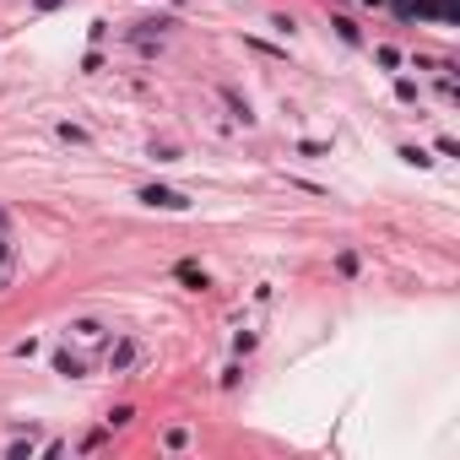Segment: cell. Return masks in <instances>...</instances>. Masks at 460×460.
<instances>
[{
	"instance_id": "cell-1",
	"label": "cell",
	"mask_w": 460,
	"mask_h": 460,
	"mask_svg": "<svg viewBox=\"0 0 460 460\" xmlns=\"http://www.w3.org/2000/svg\"><path fill=\"white\" fill-rule=\"evenodd\" d=\"M136 201L152 206V211H189V195H185V189H168V185H147Z\"/></svg>"
},
{
	"instance_id": "cell-2",
	"label": "cell",
	"mask_w": 460,
	"mask_h": 460,
	"mask_svg": "<svg viewBox=\"0 0 460 460\" xmlns=\"http://www.w3.org/2000/svg\"><path fill=\"white\" fill-rule=\"evenodd\" d=\"M179 282H185L189 293H206L211 282H206V271H195V266H179Z\"/></svg>"
},
{
	"instance_id": "cell-3",
	"label": "cell",
	"mask_w": 460,
	"mask_h": 460,
	"mask_svg": "<svg viewBox=\"0 0 460 460\" xmlns=\"http://www.w3.org/2000/svg\"><path fill=\"white\" fill-rule=\"evenodd\" d=\"M55 374H65V379H82V357L60 352V357H55Z\"/></svg>"
},
{
	"instance_id": "cell-4",
	"label": "cell",
	"mask_w": 460,
	"mask_h": 460,
	"mask_svg": "<svg viewBox=\"0 0 460 460\" xmlns=\"http://www.w3.org/2000/svg\"><path fill=\"white\" fill-rule=\"evenodd\" d=\"M222 103L233 108V114H238V120H244V125H250L254 114H250V103H244V98H238V92H228V87H222Z\"/></svg>"
},
{
	"instance_id": "cell-5",
	"label": "cell",
	"mask_w": 460,
	"mask_h": 460,
	"mask_svg": "<svg viewBox=\"0 0 460 460\" xmlns=\"http://www.w3.org/2000/svg\"><path fill=\"white\" fill-rule=\"evenodd\" d=\"M331 27H336V33H341V43H363V33H357V27H352V22H347V17H336Z\"/></svg>"
},
{
	"instance_id": "cell-6",
	"label": "cell",
	"mask_w": 460,
	"mask_h": 460,
	"mask_svg": "<svg viewBox=\"0 0 460 460\" xmlns=\"http://www.w3.org/2000/svg\"><path fill=\"white\" fill-rule=\"evenodd\" d=\"M60 141H71V147H87V130H82V125H71V120H65V125H60Z\"/></svg>"
},
{
	"instance_id": "cell-7",
	"label": "cell",
	"mask_w": 460,
	"mask_h": 460,
	"mask_svg": "<svg viewBox=\"0 0 460 460\" xmlns=\"http://www.w3.org/2000/svg\"><path fill=\"white\" fill-rule=\"evenodd\" d=\"M336 271H341V276H357V254L341 250V254H336Z\"/></svg>"
},
{
	"instance_id": "cell-8",
	"label": "cell",
	"mask_w": 460,
	"mask_h": 460,
	"mask_svg": "<svg viewBox=\"0 0 460 460\" xmlns=\"http://www.w3.org/2000/svg\"><path fill=\"white\" fill-rule=\"evenodd\" d=\"M130 357H136V347H130V341H125V347H114V352H108V363H114V374H120V368H125Z\"/></svg>"
},
{
	"instance_id": "cell-9",
	"label": "cell",
	"mask_w": 460,
	"mask_h": 460,
	"mask_svg": "<svg viewBox=\"0 0 460 460\" xmlns=\"http://www.w3.org/2000/svg\"><path fill=\"white\" fill-rule=\"evenodd\" d=\"M401 157H406V163H417V168H428V163H433V157H428L422 147H401Z\"/></svg>"
},
{
	"instance_id": "cell-10",
	"label": "cell",
	"mask_w": 460,
	"mask_h": 460,
	"mask_svg": "<svg viewBox=\"0 0 460 460\" xmlns=\"http://www.w3.org/2000/svg\"><path fill=\"white\" fill-rule=\"evenodd\" d=\"M130 417H136V412H130V406H114V412H108V428H125Z\"/></svg>"
},
{
	"instance_id": "cell-11",
	"label": "cell",
	"mask_w": 460,
	"mask_h": 460,
	"mask_svg": "<svg viewBox=\"0 0 460 460\" xmlns=\"http://www.w3.org/2000/svg\"><path fill=\"white\" fill-rule=\"evenodd\" d=\"M55 6H60V0H38V11H55Z\"/></svg>"
}]
</instances>
